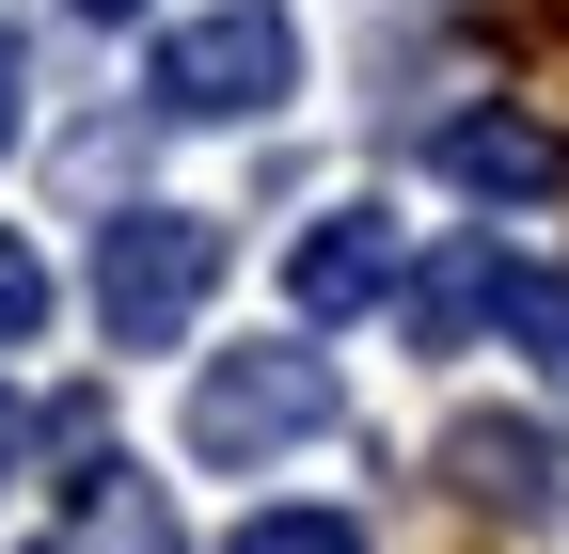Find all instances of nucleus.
<instances>
[{
  "label": "nucleus",
  "mask_w": 569,
  "mask_h": 554,
  "mask_svg": "<svg viewBox=\"0 0 569 554\" xmlns=\"http://www.w3.org/2000/svg\"><path fill=\"white\" fill-rule=\"evenodd\" d=\"M443 475H459L475 507H507V523H553L569 507V444L538 428V412H459V428H443Z\"/></svg>",
  "instance_id": "obj_4"
},
{
  "label": "nucleus",
  "mask_w": 569,
  "mask_h": 554,
  "mask_svg": "<svg viewBox=\"0 0 569 554\" xmlns=\"http://www.w3.org/2000/svg\"><path fill=\"white\" fill-rule=\"evenodd\" d=\"M63 507H80V523H63V538H80V554H190V523H174V492H159V475H80V492H63Z\"/></svg>",
  "instance_id": "obj_8"
},
{
  "label": "nucleus",
  "mask_w": 569,
  "mask_h": 554,
  "mask_svg": "<svg viewBox=\"0 0 569 554\" xmlns=\"http://www.w3.org/2000/svg\"><path fill=\"white\" fill-rule=\"evenodd\" d=\"M507 269H522V254H490V238H459V254H427L411 286H396V301H411V349H459L475 317H507Z\"/></svg>",
  "instance_id": "obj_7"
},
{
  "label": "nucleus",
  "mask_w": 569,
  "mask_h": 554,
  "mask_svg": "<svg viewBox=\"0 0 569 554\" xmlns=\"http://www.w3.org/2000/svg\"><path fill=\"white\" fill-rule=\"evenodd\" d=\"M17 80H32V48H17V32H0V144H17Z\"/></svg>",
  "instance_id": "obj_13"
},
{
  "label": "nucleus",
  "mask_w": 569,
  "mask_h": 554,
  "mask_svg": "<svg viewBox=\"0 0 569 554\" xmlns=\"http://www.w3.org/2000/svg\"><path fill=\"white\" fill-rule=\"evenodd\" d=\"M48 301H63V286H48V254H32V238H0V349H32Z\"/></svg>",
  "instance_id": "obj_11"
},
{
  "label": "nucleus",
  "mask_w": 569,
  "mask_h": 554,
  "mask_svg": "<svg viewBox=\"0 0 569 554\" xmlns=\"http://www.w3.org/2000/svg\"><path fill=\"white\" fill-rule=\"evenodd\" d=\"M222 286V222L206 206H111L96 222V333L111 349H174Z\"/></svg>",
  "instance_id": "obj_1"
},
{
  "label": "nucleus",
  "mask_w": 569,
  "mask_h": 554,
  "mask_svg": "<svg viewBox=\"0 0 569 554\" xmlns=\"http://www.w3.org/2000/svg\"><path fill=\"white\" fill-rule=\"evenodd\" d=\"M380 286H411V254H396L380 206H317V222L284 238V301H301V317H365Z\"/></svg>",
  "instance_id": "obj_5"
},
{
  "label": "nucleus",
  "mask_w": 569,
  "mask_h": 554,
  "mask_svg": "<svg viewBox=\"0 0 569 554\" xmlns=\"http://www.w3.org/2000/svg\"><path fill=\"white\" fill-rule=\"evenodd\" d=\"M142 96L190 111V127H238V111H284L301 96V32H284V0H222V17H174L159 63H142Z\"/></svg>",
  "instance_id": "obj_2"
},
{
  "label": "nucleus",
  "mask_w": 569,
  "mask_h": 554,
  "mask_svg": "<svg viewBox=\"0 0 569 554\" xmlns=\"http://www.w3.org/2000/svg\"><path fill=\"white\" fill-rule=\"evenodd\" d=\"M63 17H142V0H63Z\"/></svg>",
  "instance_id": "obj_14"
},
{
  "label": "nucleus",
  "mask_w": 569,
  "mask_h": 554,
  "mask_svg": "<svg viewBox=\"0 0 569 554\" xmlns=\"http://www.w3.org/2000/svg\"><path fill=\"white\" fill-rule=\"evenodd\" d=\"M222 554H365V523H348V507H253Z\"/></svg>",
  "instance_id": "obj_9"
},
{
  "label": "nucleus",
  "mask_w": 569,
  "mask_h": 554,
  "mask_svg": "<svg viewBox=\"0 0 569 554\" xmlns=\"http://www.w3.org/2000/svg\"><path fill=\"white\" fill-rule=\"evenodd\" d=\"M507 333L538 365H569V269H507Z\"/></svg>",
  "instance_id": "obj_10"
},
{
  "label": "nucleus",
  "mask_w": 569,
  "mask_h": 554,
  "mask_svg": "<svg viewBox=\"0 0 569 554\" xmlns=\"http://www.w3.org/2000/svg\"><path fill=\"white\" fill-rule=\"evenodd\" d=\"M32 554H80V538H32Z\"/></svg>",
  "instance_id": "obj_15"
},
{
  "label": "nucleus",
  "mask_w": 569,
  "mask_h": 554,
  "mask_svg": "<svg viewBox=\"0 0 569 554\" xmlns=\"http://www.w3.org/2000/svg\"><path fill=\"white\" fill-rule=\"evenodd\" d=\"M17 459H32V412H17V380H0V492H17Z\"/></svg>",
  "instance_id": "obj_12"
},
{
  "label": "nucleus",
  "mask_w": 569,
  "mask_h": 554,
  "mask_svg": "<svg viewBox=\"0 0 569 554\" xmlns=\"http://www.w3.org/2000/svg\"><path fill=\"white\" fill-rule=\"evenodd\" d=\"M332 412H348V396H332V365L269 333V349H222V365L190 380V459H206V475H238V459H284V444H317Z\"/></svg>",
  "instance_id": "obj_3"
},
{
  "label": "nucleus",
  "mask_w": 569,
  "mask_h": 554,
  "mask_svg": "<svg viewBox=\"0 0 569 554\" xmlns=\"http://www.w3.org/2000/svg\"><path fill=\"white\" fill-rule=\"evenodd\" d=\"M427 159H443V190H475V206H538V190L569 175V144H553L538 111H443Z\"/></svg>",
  "instance_id": "obj_6"
}]
</instances>
